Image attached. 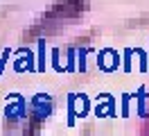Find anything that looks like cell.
Here are the masks:
<instances>
[{
	"label": "cell",
	"instance_id": "cell-1",
	"mask_svg": "<svg viewBox=\"0 0 149 136\" xmlns=\"http://www.w3.org/2000/svg\"><path fill=\"white\" fill-rule=\"evenodd\" d=\"M88 113H91V100L79 93H70L68 95V127H72L77 118H84Z\"/></svg>",
	"mask_w": 149,
	"mask_h": 136
},
{
	"label": "cell",
	"instance_id": "cell-2",
	"mask_svg": "<svg viewBox=\"0 0 149 136\" xmlns=\"http://www.w3.org/2000/svg\"><path fill=\"white\" fill-rule=\"evenodd\" d=\"M5 116H7V120H20L23 116H27V104H25V100L20 98V95H16V93H11L9 98H7Z\"/></svg>",
	"mask_w": 149,
	"mask_h": 136
},
{
	"label": "cell",
	"instance_id": "cell-3",
	"mask_svg": "<svg viewBox=\"0 0 149 136\" xmlns=\"http://www.w3.org/2000/svg\"><path fill=\"white\" fill-rule=\"evenodd\" d=\"M95 116H97V118H115V116H118V109H115V100H113V95L102 93V95L97 98Z\"/></svg>",
	"mask_w": 149,
	"mask_h": 136
},
{
	"label": "cell",
	"instance_id": "cell-4",
	"mask_svg": "<svg viewBox=\"0 0 149 136\" xmlns=\"http://www.w3.org/2000/svg\"><path fill=\"white\" fill-rule=\"evenodd\" d=\"M97 66L106 73L118 70L120 68V54L115 52V50H111V48H106V50H102V52L97 54Z\"/></svg>",
	"mask_w": 149,
	"mask_h": 136
},
{
	"label": "cell",
	"instance_id": "cell-5",
	"mask_svg": "<svg viewBox=\"0 0 149 136\" xmlns=\"http://www.w3.org/2000/svg\"><path fill=\"white\" fill-rule=\"evenodd\" d=\"M18 54H20V59H16V63H14V68L18 73H23V70H36V66H34V54L29 52V50H18Z\"/></svg>",
	"mask_w": 149,
	"mask_h": 136
},
{
	"label": "cell",
	"instance_id": "cell-6",
	"mask_svg": "<svg viewBox=\"0 0 149 136\" xmlns=\"http://www.w3.org/2000/svg\"><path fill=\"white\" fill-rule=\"evenodd\" d=\"M136 104H138V116L140 118H145L147 116V91H145V86H140L138 93H136Z\"/></svg>",
	"mask_w": 149,
	"mask_h": 136
},
{
	"label": "cell",
	"instance_id": "cell-7",
	"mask_svg": "<svg viewBox=\"0 0 149 136\" xmlns=\"http://www.w3.org/2000/svg\"><path fill=\"white\" fill-rule=\"evenodd\" d=\"M38 70H45V41L38 43Z\"/></svg>",
	"mask_w": 149,
	"mask_h": 136
},
{
	"label": "cell",
	"instance_id": "cell-8",
	"mask_svg": "<svg viewBox=\"0 0 149 136\" xmlns=\"http://www.w3.org/2000/svg\"><path fill=\"white\" fill-rule=\"evenodd\" d=\"M129 104H131V93H124V95H122V107H120V116L122 118H127L129 116Z\"/></svg>",
	"mask_w": 149,
	"mask_h": 136
},
{
	"label": "cell",
	"instance_id": "cell-9",
	"mask_svg": "<svg viewBox=\"0 0 149 136\" xmlns=\"http://www.w3.org/2000/svg\"><path fill=\"white\" fill-rule=\"evenodd\" d=\"M131 57H133V50L127 48L124 50V61H122V70L124 73H131Z\"/></svg>",
	"mask_w": 149,
	"mask_h": 136
},
{
	"label": "cell",
	"instance_id": "cell-10",
	"mask_svg": "<svg viewBox=\"0 0 149 136\" xmlns=\"http://www.w3.org/2000/svg\"><path fill=\"white\" fill-rule=\"evenodd\" d=\"M86 52H88V50H77V66H79L81 73L86 70Z\"/></svg>",
	"mask_w": 149,
	"mask_h": 136
},
{
	"label": "cell",
	"instance_id": "cell-11",
	"mask_svg": "<svg viewBox=\"0 0 149 136\" xmlns=\"http://www.w3.org/2000/svg\"><path fill=\"white\" fill-rule=\"evenodd\" d=\"M52 66H54V70H65L63 66H61V61H59V50H52Z\"/></svg>",
	"mask_w": 149,
	"mask_h": 136
}]
</instances>
